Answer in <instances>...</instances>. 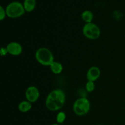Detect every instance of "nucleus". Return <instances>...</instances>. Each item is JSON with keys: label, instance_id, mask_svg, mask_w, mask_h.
Masks as SVG:
<instances>
[{"label": "nucleus", "instance_id": "16", "mask_svg": "<svg viewBox=\"0 0 125 125\" xmlns=\"http://www.w3.org/2000/svg\"><path fill=\"white\" fill-rule=\"evenodd\" d=\"M0 53H1V55L2 56H5V55L7 54V53H8V51H7V48H4V47H2L1 48V51H0Z\"/></svg>", "mask_w": 125, "mask_h": 125}, {"label": "nucleus", "instance_id": "2", "mask_svg": "<svg viewBox=\"0 0 125 125\" xmlns=\"http://www.w3.org/2000/svg\"><path fill=\"white\" fill-rule=\"evenodd\" d=\"M35 58L40 64L43 66H50L54 62V56L49 49L42 47L35 52Z\"/></svg>", "mask_w": 125, "mask_h": 125}, {"label": "nucleus", "instance_id": "1", "mask_svg": "<svg viewBox=\"0 0 125 125\" xmlns=\"http://www.w3.org/2000/svg\"><path fill=\"white\" fill-rule=\"evenodd\" d=\"M65 94L61 89H55L49 93L46 97L45 105L51 111H57L62 108L65 103Z\"/></svg>", "mask_w": 125, "mask_h": 125}, {"label": "nucleus", "instance_id": "13", "mask_svg": "<svg viewBox=\"0 0 125 125\" xmlns=\"http://www.w3.org/2000/svg\"><path fill=\"white\" fill-rule=\"evenodd\" d=\"M66 119V114L63 112H60L56 116V122L59 124H62Z\"/></svg>", "mask_w": 125, "mask_h": 125}, {"label": "nucleus", "instance_id": "14", "mask_svg": "<svg viewBox=\"0 0 125 125\" xmlns=\"http://www.w3.org/2000/svg\"><path fill=\"white\" fill-rule=\"evenodd\" d=\"M95 87V84H94V82L88 81L87 83L85 84V89H86V90L88 92H92L94 91Z\"/></svg>", "mask_w": 125, "mask_h": 125}, {"label": "nucleus", "instance_id": "9", "mask_svg": "<svg viewBox=\"0 0 125 125\" xmlns=\"http://www.w3.org/2000/svg\"><path fill=\"white\" fill-rule=\"evenodd\" d=\"M18 110L20 112H23V113H26L28 112L32 108V103L28 100L26 101H23L18 104Z\"/></svg>", "mask_w": 125, "mask_h": 125}, {"label": "nucleus", "instance_id": "12", "mask_svg": "<svg viewBox=\"0 0 125 125\" xmlns=\"http://www.w3.org/2000/svg\"><path fill=\"white\" fill-rule=\"evenodd\" d=\"M81 18L86 23H90L92 21L93 18H94V15L91 11L85 10L82 13Z\"/></svg>", "mask_w": 125, "mask_h": 125}, {"label": "nucleus", "instance_id": "11", "mask_svg": "<svg viewBox=\"0 0 125 125\" xmlns=\"http://www.w3.org/2000/svg\"><path fill=\"white\" fill-rule=\"evenodd\" d=\"M36 5L35 0H24L23 6L26 12H32L35 9Z\"/></svg>", "mask_w": 125, "mask_h": 125}, {"label": "nucleus", "instance_id": "8", "mask_svg": "<svg viewBox=\"0 0 125 125\" xmlns=\"http://www.w3.org/2000/svg\"><path fill=\"white\" fill-rule=\"evenodd\" d=\"M100 74L101 72L98 67H92L89 68L87 73V79L89 81L94 82L100 78Z\"/></svg>", "mask_w": 125, "mask_h": 125}, {"label": "nucleus", "instance_id": "6", "mask_svg": "<svg viewBox=\"0 0 125 125\" xmlns=\"http://www.w3.org/2000/svg\"><path fill=\"white\" fill-rule=\"evenodd\" d=\"M25 96L27 100L32 103L37 101L40 96V92L36 87L30 86L26 90Z\"/></svg>", "mask_w": 125, "mask_h": 125}, {"label": "nucleus", "instance_id": "5", "mask_svg": "<svg viewBox=\"0 0 125 125\" xmlns=\"http://www.w3.org/2000/svg\"><path fill=\"white\" fill-rule=\"evenodd\" d=\"M84 36L90 40H96L100 36V29L96 24L93 23H86L83 28Z\"/></svg>", "mask_w": 125, "mask_h": 125}, {"label": "nucleus", "instance_id": "4", "mask_svg": "<svg viewBox=\"0 0 125 125\" xmlns=\"http://www.w3.org/2000/svg\"><path fill=\"white\" fill-rule=\"evenodd\" d=\"M25 11L23 5L18 1L11 2L9 4H8L6 9L7 16L12 18H15L21 17L23 14H24Z\"/></svg>", "mask_w": 125, "mask_h": 125}, {"label": "nucleus", "instance_id": "3", "mask_svg": "<svg viewBox=\"0 0 125 125\" xmlns=\"http://www.w3.org/2000/svg\"><path fill=\"white\" fill-rule=\"evenodd\" d=\"M73 109L74 114L77 115H85L88 114L90 109V101L86 98H79L74 101Z\"/></svg>", "mask_w": 125, "mask_h": 125}, {"label": "nucleus", "instance_id": "7", "mask_svg": "<svg viewBox=\"0 0 125 125\" xmlns=\"http://www.w3.org/2000/svg\"><path fill=\"white\" fill-rule=\"evenodd\" d=\"M6 48L8 51V53L12 56H18L21 53L23 50L20 43L15 42L9 43L6 46Z\"/></svg>", "mask_w": 125, "mask_h": 125}, {"label": "nucleus", "instance_id": "15", "mask_svg": "<svg viewBox=\"0 0 125 125\" xmlns=\"http://www.w3.org/2000/svg\"><path fill=\"white\" fill-rule=\"evenodd\" d=\"M6 15H7L6 10L4 9L2 6H0V20H3L5 17H6Z\"/></svg>", "mask_w": 125, "mask_h": 125}, {"label": "nucleus", "instance_id": "17", "mask_svg": "<svg viewBox=\"0 0 125 125\" xmlns=\"http://www.w3.org/2000/svg\"><path fill=\"white\" fill-rule=\"evenodd\" d=\"M51 125H59L58 123H54V124H52Z\"/></svg>", "mask_w": 125, "mask_h": 125}, {"label": "nucleus", "instance_id": "10", "mask_svg": "<svg viewBox=\"0 0 125 125\" xmlns=\"http://www.w3.org/2000/svg\"><path fill=\"white\" fill-rule=\"evenodd\" d=\"M50 67L51 71L54 74H60L62 72V70H63V66H62V65L61 63H59V62H56V61H54Z\"/></svg>", "mask_w": 125, "mask_h": 125}, {"label": "nucleus", "instance_id": "18", "mask_svg": "<svg viewBox=\"0 0 125 125\" xmlns=\"http://www.w3.org/2000/svg\"></svg>", "mask_w": 125, "mask_h": 125}]
</instances>
